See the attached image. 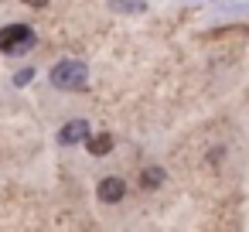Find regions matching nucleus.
<instances>
[{
	"instance_id": "obj_1",
	"label": "nucleus",
	"mask_w": 249,
	"mask_h": 232,
	"mask_svg": "<svg viewBox=\"0 0 249 232\" xmlns=\"http://www.w3.org/2000/svg\"><path fill=\"white\" fill-rule=\"evenodd\" d=\"M52 86L55 89H69V92H79V89L89 86V69L82 62H75V58H65V62H58L52 69Z\"/></svg>"
},
{
	"instance_id": "obj_2",
	"label": "nucleus",
	"mask_w": 249,
	"mask_h": 232,
	"mask_svg": "<svg viewBox=\"0 0 249 232\" xmlns=\"http://www.w3.org/2000/svg\"><path fill=\"white\" fill-rule=\"evenodd\" d=\"M35 45V31L28 24H7L0 31V52L4 55H24Z\"/></svg>"
},
{
	"instance_id": "obj_3",
	"label": "nucleus",
	"mask_w": 249,
	"mask_h": 232,
	"mask_svg": "<svg viewBox=\"0 0 249 232\" xmlns=\"http://www.w3.org/2000/svg\"><path fill=\"white\" fill-rule=\"evenodd\" d=\"M86 137H89V123H86V120H69V123L58 130V143H65V147H69V143H82Z\"/></svg>"
},
{
	"instance_id": "obj_4",
	"label": "nucleus",
	"mask_w": 249,
	"mask_h": 232,
	"mask_svg": "<svg viewBox=\"0 0 249 232\" xmlns=\"http://www.w3.org/2000/svg\"><path fill=\"white\" fill-rule=\"evenodd\" d=\"M96 195H99V201L113 205V201H120L126 195V184H123V178H103L99 188H96Z\"/></svg>"
},
{
	"instance_id": "obj_5",
	"label": "nucleus",
	"mask_w": 249,
	"mask_h": 232,
	"mask_svg": "<svg viewBox=\"0 0 249 232\" xmlns=\"http://www.w3.org/2000/svg\"><path fill=\"white\" fill-rule=\"evenodd\" d=\"M86 147L92 157H103L113 150V133H96V137H86Z\"/></svg>"
},
{
	"instance_id": "obj_6",
	"label": "nucleus",
	"mask_w": 249,
	"mask_h": 232,
	"mask_svg": "<svg viewBox=\"0 0 249 232\" xmlns=\"http://www.w3.org/2000/svg\"><path fill=\"white\" fill-rule=\"evenodd\" d=\"M140 181H143V188H157V184L164 181V171H160V167H150V171H143Z\"/></svg>"
},
{
	"instance_id": "obj_7",
	"label": "nucleus",
	"mask_w": 249,
	"mask_h": 232,
	"mask_svg": "<svg viewBox=\"0 0 249 232\" xmlns=\"http://www.w3.org/2000/svg\"><path fill=\"white\" fill-rule=\"evenodd\" d=\"M116 11H143V0H116Z\"/></svg>"
},
{
	"instance_id": "obj_8",
	"label": "nucleus",
	"mask_w": 249,
	"mask_h": 232,
	"mask_svg": "<svg viewBox=\"0 0 249 232\" xmlns=\"http://www.w3.org/2000/svg\"><path fill=\"white\" fill-rule=\"evenodd\" d=\"M31 79H35V69H21V72L14 75V86H28Z\"/></svg>"
},
{
	"instance_id": "obj_9",
	"label": "nucleus",
	"mask_w": 249,
	"mask_h": 232,
	"mask_svg": "<svg viewBox=\"0 0 249 232\" xmlns=\"http://www.w3.org/2000/svg\"><path fill=\"white\" fill-rule=\"evenodd\" d=\"M28 7H48V0H24Z\"/></svg>"
}]
</instances>
